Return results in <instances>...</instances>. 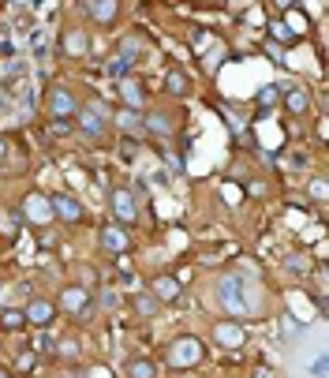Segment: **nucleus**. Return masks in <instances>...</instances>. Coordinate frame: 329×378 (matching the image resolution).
<instances>
[{
	"label": "nucleus",
	"mask_w": 329,
	"mask_h": 378,
	"mask_svg": "<svg viewBox=\"0 0 329 378\" xmlns=\"http://www.w3.org/2000/svg\"><path fill=\"white\" fill-rule=\"evenodd\" d=\"M168 367H176V371H191V367H199L202 363V345H199V337H180V341L168 345Z\"/></svg>",
	"instance_id": "obj_1"
},
{
	"label": "nucleus",
	"mask_w": 329,
	"mask_h": 378,
	"mask_svg": "<svg viewBox=\"0 0 329 378\" xmlns=\"http://www.w3.org/2000/svg\"><path fill=\"white\" fill-rule=\"evenodd\" d=\"M109 210H112V221H116V225L131 229V225L139 221L135 191H131V188H112V191H109Z\"/></svg>",
	"instance_id": "obj_2"
},
{
	"label": "nucleus",
	"mask_w": 329,
	"mask_h": 378,
	"mask_svg": "<svg viewBox=\"0 0 329 378\" xmlns=\"http://www.w3.org/2000/svg\"><path fill=\"white\" fill-rule=\"evenodd\" d=\"M49 210H52V221H64V225H79V221L86 217L83 202H79L75 195H68V191L49 195Z\"/></svg>",
	"instance_id": "obj_3"
},
{
	"label": "nucleus",
	"mask_w": 329,
	"mask_h": 378,
	"mask_svg": "<svg viewBox=\"0 0 329 378\" xmlns=\"http://www.w3.org/2000/svg\"><path fill=\"white\" fill-rule=\"evenodd\" d=\"M19 217L26 221V225H49L52 221V210H49V195L42 191H30L19 206Z\"/></svg>",
	"instance_id": "obj_4"
},
{
	"label": "nucleus",
	"mask_w": 329,
	"mask_h": 378,
	"mask_svg": "<svg viewBox=\"0 0 329 378\" xmlns=\"http://www.w3.org/2000/svg\"><path fill=\"white\" fill-rule=\"evenodd\" d=\"M49 116L52 120H64V124H68L71 116H79V101H75V94L68 86H52L49 90Z\"/></svg>",
	"instance_id": "obj_5"
},
{
	"label": "nucleus",
	"mask_w": 329,
	"mask_h": 378,
	"mask_svg": "<svg viewBox=\"0 0 329 378\" xmlns=\"http://www.w3.org/2000/svg\"><path fill=\"white\" fill-rule=\"evenodd\" d=\"M98 244H101V251H109V255H124L131 247V232L124 225H116V221H109V225H101Z\"/></svg>",
	"instance_id": "obj_6"
},
{
	"label": "nucleus",
	"mask_w": 329,
	"mask_h": 378,
	"mask_svg": "<svg viewBox=\"0 0 329 378\" xmlns=\"http://www.w3.org/2000/svg\"><path fill=\"white\" fill-rule=\"evenodd\" d=\"M86 307H90V289H83V285H64L57 311H64V315H86Z\"/></svg>",
	"instance_id": "obj_7"
},
{
	"label": "nucleus",
	"mask_w": 329,
	"mask_h": 378,
	"mask_svg": "<svg viewBox=\"0 0 329 378\" xmlns=\"http://www.w3.org/2000/svg\"><path fill=\"white\" fill-rule=\"evenodd\" d=\"M150 296L157 299V304H176V299L183 296V285H180V277H173V273H157V277L150 281Z\"/></svg>",
	"instance_id": "obj_8"
},
{
	"label": "nucleus",
	"mask_w": 329,
	"mask_h": 378,
	"mask_svg": "<svg viewBox=\"0 0 329 378\" xmlns=\"http://www.w3.org/2000/svg\"><path fill=\"white\" fill-rule=\"evenodd\" d=\"M23 315H26V326H49L52 319H57V304H49V299H30V304L23 307Z\"/></svg>",
	"instance_id": "obj_9"
},
{
	"label": "nucleus",
	"mask_w": 329,
	"mask_h": 378,
	"mask_svg": "<svg viewBox=\"0 0 329 378\" xmlns=\"http://www.w3.org/2000/svg\"><path fill=\"white\" fill-rule=\"evenodd\" d=\"M214 337H217V341L225 345V348H240V345L247 341V330H243L240 322L225 319V322H217V326H214Z\"/></svg>",
	"instance_id": "obj_10"
},
{
	"label": "nucleus",
	"mask_w": 329,
	"mask_h": 378,
	"mask_svg": "<svg viewBox=\"0 0 329 378\" xmlns=\"http://www.w3.org/2000/svg\"><path fill=\"white\" fill-rule=\"evenodd\" d=\"M281 98H284V109L292 116H304L311 109V94L304 86H281Z\"/></svg>",
	"instance_id": "obj_11"
},
{
	"label": "nucleus",
	"mask_w": 329,
	"mask_h": 378,
	"mask_svg": "<svg viewBox=\"0 0 329 378\" xmlns=\"http://www.w3.org/2000/svg\"><path fill=\"white\" fill-rule=\"evenodd\" d=\"M83 11H86V16L94 19V23H112L120 8H116L112 0H90V4H83Z\"/></svg>",
	"instance_id": "obj_12"
},
{
	"label": "nucleus",
	"mask_w": 329,
	"mask_h": 378,
	"mask_svg": "<svg viewBox=\"0 0 329 378\" xmlns=\"http://www.w3.org/2000/svg\"><path fill=\"white\" fill-rule=\"evenodd\" d=\"M120 98L127 101V109H131V113L146 105V98H142V83H139V79H120Z\"/></svg>",
	"instance_id": "obj_13"
},
{
	"label": "nucleus",
	"mask_w": 329,
	"mask_h": 378,
	"mask_svg": "<svg viewBox=\"0 0 329 378\" xmlns=\"http://www.w3.org/2000/svg\"><path fill=\"white\" fill-rule=\"evenodd\" d=\"M26 330V315L19 307H4L0 311V333H23Z\"/></svg>",
	"instance_id": "obj_14"
},
{
	"label": "nucleus",
	"mask_w": 329,
	"mask_h": 378,
	"mask_svg": "<svg viewBox=\"0 0 329 378\" xmlns=\"http://www.w3.org/2000/svg\"><path fill=\"white\" fill-rule=\"evenodd\" d=\"M79 132H83V135H94V139H101V132H105V120H101V116L94 113V109H79Z\"/></svg>",
	"instance_id": "obj_15"
},
{
	"label": "nucleus",
	"mask_w": 329,
	"mask_h": 378,
	"mask_svg": "<svg viewBox=\"0 0 329 378\" xmlns=\"http://www.w3.org/2000/svg\"><path fill=\"white\" fill-rule=\"evenodd\" d=\"M142 127L154 132V135H168V132H173V124H168L165 113H146V116H142Z\"/></svg>",
	"instance_id": "obj_16"
},
{
	"label": "nucleus",
	"mask_w": 329,
	"mask_h": 378,
	"mask_svg": "<svg viewBox=\"0 0 329 378\" xmlns=\"http://www.w3.org/2000/svg\"><path fill=\"white\" fill-rule=\"evenodd\" d=\"M127 378H157V363L154 360H131L127 363Z\"/></svg>",
	"instance_id": "obj_17"
},
{
	"label": "nucleus",
	"mask_w": 329,
	"mask_h": 378,
	"mask_svg": "<svg viewBox=\"0 0 329 378\" xmlns=\"http://www.w3.org/2000/svg\"><path fill=\"white\" fill-rule=\"evenodd\" d=\"M165 90H168V94H187V75H183L180 68H173L165 75Z\"/></svg>",
	"instance_id": "obj_18"
},
{
	"label": "nucleus",
	"mask_w": 329,
	"mask_h": 378,
	"mask_svg": "<svg viewBox=\"0 0 329 378\" xmlns=\"http://www.w3.org/2000/svg\"><path fill=\"white\" fill-rule=\"evenodd\" d=\"M270 34L277 38L281 45H296V38H299L292 27H288V23H270Z\"/></svg>",
	"instance_id": "obj_19"
},
{
	"label": "nucleus",
	"mask_w": 329,
	"mask_h": 378,
	"mask_svg": "<svg viewBox=\"0 0 329 378\" xmlns=\"http://www.w3.org/2000/svg\"><path fill=\"white\" fill-rule=\"evenodd\" d=\"M34 363H37L34 352H23V356H16V367H8V371H11V374H30Z\"/></svg>",
	"instance_id": "obj_20"
},
{
	"label": "nucleus",
	"mask_w": 329,
	"mask_h": 378,
	"mask_svg": "<svg viewBox=\"0 0 329 378\" xmlns=\"http://www.w3.org/2000/svg\"><path fill=\"white\" fill-rule=\"evenodd\" d=\"M277 101H281V86H262V90H258V105H262V109L277 105Z\"/></svg>",
	"instance_id": "obj_21"
},
{
	"label": "nucleus",
	"mask_w": 329,
	"mask_h": 378,
	"mask_svg": "<svg viewBox=\"0 0 329 378\" xmlns=\"http://www.w3.org/2000/svg\"><path fill=\"white\" fill-rule=\"evenodd\" d=\"M116 124H120L124 132H135V127H139V116L131 113V109H120V113H116Z\"/></svg>",
	"instance_id": "obj_22"
},
{
	"label": "nucleus",
	"mask_w": 329,
	"mask_h": 378,
	"mask_svg": "<svg viewBox=\"0 0 329 378\" xmlns=\"http://www.w3.org/2000/svg\"><path fill=\"white\" fill-rule=\"evenodd\" d=\"M64 45H68V53H83V49H86V38L79 34V30H71L68 38H64Z\"/></svg>",
	"instance_id": "obj_23"
},
{
	"label": "nucleus",
	"mask_w": 329,
	"mask_h": 378,
	"mask_svg": "<svg viewBox=\"0 0 329 378\" xmlns=\"http://www.w3.org/2000/svg\"><path fill=\"white\" fill-rule=\"evenodd\" d=\"M135 311H139V315H154V311H157V299H154V296H135Z\"/></svg>",
	"instance_id": "obj_24"
},
{
	"label": "nucleus",
	"mask_w": 329,
	"mask_h": 378,
	"mask_svg": "<svg viewBox=\"0 0 329 378\" xmlns=\"http://www.w3.org/2000/svg\"><path fill=\"white\" fill-rule=\"evenodd\" d=\"M311 195H314V199H325V184H322V180H314V184H311Z\"/></svg>",
	"instance_id": "obj_25"
},
{
	"label": "nucleus",
	"mask_w": 329,
	"mask_h": 378,
	"mask_svg": "<svg viewBox=\"0 0 329 378\" xmlns=\"http://www.w3.org/2000/svg\"><path fill=\"white\" fill-rule=\"evenodd\" d=\"M75 352H79L75 341H64V345H60V356H75Z\"/></svg>",
	"instance_id": "obj_26"
},
{
	"label": "nucleus",
	"mask_w": 329,
	"mask_h": 378,
	"mask_svg": "<svg viewBox=\"0 0 329 378\" xmlns=\"http://www.w3.org/2000/svg\"><path fill=\"white\" fill-rule=\"evenodd\" d=\"M86 378H109V371H105V367H94V371H90Z\"/></svg>",
	"instance_id": "obj_27"
},
{
	"label": "nucleus",
	"mask_w": 329,
	"mask_h": 378,
	"mask_svg": "<svg viewBox=\"0 0 329 378\" xmlns=\"http://www.w3.org/2000/svg\"><path fill=\"white\" fill-rule=\"evenodd\" d=\"M4 158H8V142L0 139V165H4Z\"/></svg>",
	"instance_id": "obj_28"
},
{
	"label": "nucleus",
	"mask_w": 329,
	"mask_h": 378,
	"mask_svg": "<svg viewBox=\"0 0 329 378\" xmlns=\"http://www.w3.org/2000/svg\"><path fill=\"white\" fill-rule=\"evenodd\" d=\"M255 378H273V374H270L266 367H258V371H255Z\"/></svg>",
	"instance_id": "obj_29"
},
{
	"label": "nucleus",
	"mask_w": 329,
	"mask_h": 378,
	"mask_svg": "<svg viewBox=\"0 0 329 378\" xmlns=\"http://www.w3.org/2000/svg\"><path fill=\"white\" fill-rule=\"evenodd\" d=\"M0 378H16V374H11L8 367H0Z\"/></svg>",
	"instance_id": "obj_30"
}]
</instances>
